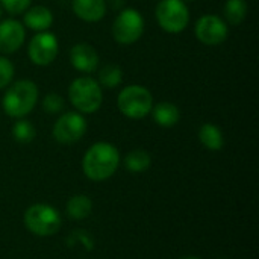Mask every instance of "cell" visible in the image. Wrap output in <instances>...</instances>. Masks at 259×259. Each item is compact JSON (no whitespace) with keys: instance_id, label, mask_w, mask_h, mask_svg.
Instances as JSON below:
<instances>
[{"instance_id":"obj_1","label":"cell","mask_w":259,"mask_h":259,"mask_svg":"<svg viewBox=\"0 0 259 259\" xmlns=\"http://www.w3.org/2000/svg\"><path fill=\"white\" fill-rule=\"evenodd\" d=\"M120 165L118 149L106 141L94 143L83 155L82 170L90 181L102 182L109 179Z\"/></svg>"},{"instance_id":"obj_2","label":"cell","mask_w":259,"mask_h":259,"mask_svg":"<svg viewBox=\"0 0 259 259\" xmlns=\"http://www.w3.org/2000/svg\"><path fill=\"white\" fill-rule=\"evenodd\" d=\"M38 102V87L33 80L20 79L6 87L2 99V108L11 118H24Z\"/></svg>"},{"instance_id":"obj_3","label":"cell","mask_w":259,"mask_h":259,"mask_svg":"<svg viewBox=\"0 0 259 259\" xmlns=\"http://www.w3.org/2000/svg\"><path fill=\"white\" fill-rule=\"evenodd\" d=\"M68 99L80 114H94L103 103V93L99 82L90 76L76 77L68 87Z\"/></svg>"},{"instance_id":"obj_4","label":"cell","mask_w":259,"mask_h":259,"mask_svg":"<svg viewBox=\"0 0 259 259\" xmlns=\"http://www.w3.org/2000/svg\"><path fill=\"white\" fill-rule=\"evenodd\" d=\"M118 111L132 120L147 117L153 108V96L143 85H127L117 97Z\"/></svg>"},{"instance_id":"obj_5","label":"cell","mask_w":259,"mask_h":259,"mask_svg":"<svg viewBox=\"0 0 259 259\" xmlns=\"http://www.w3.org/2000/svg\"><path fill=\"white\" fill-rule=\"evenodd\" d=\"M24 226L38 237H50L56 234L61 228V214L56 208L36 203L26 209L24 212Z\"/></svg>"},{"instance_id":"obj_6","label":"cell","mask_w":259,"mask_h":259,"mask_svg":"<svg viewBox=\"0 0 259 259\" xmlns=\"http://www.w3.org/2000/svg\"><path fill=\"white\" fill-rule=\"evenodd\" d=\"M159 27L168 33H179L190 23V9L184 0H159L155 8Z\"/></svg>"},{"instance_id":"obj_7","label":"cell","mask_w":259,"mask_h":259,"mask_svg":"<svg viewBox=\"0 0 259 259\" xmlns=\"http://www.w3.org/2000/svg\"><path fill=\"white\" fill-rule=\"evenodd\" d=\"M144 33V17L134 8H124L118 12L112 24V36L118 44L129 46L137 42Z\"/></svg>"},{"instance_id":"obj_8","label":"cell","mask_w":259,"mask_h":259,"mask_svg":"<svg viewBox=\"0 0 259 259\" xmlns=\"http://www.w3.org/2000/svg\"><path fill=\"white\" fill-rule=\"evenodd\" d=\"M87 120L80 112H65L62 114L53 124V138L59 143V144H74L77 141L82 140V137L87 132Z\"/></svg>"},{"instance_id":"obj_9","label":"cell","mask_w":259,"mask_h":259,"mask_svg":"<svg viewBox=\"0 0 259 259\" xmlns=\"http://www.w3.org/2000/svg\"><path fill=\"white\" fill-rule=\"evenodd\" d=\"M59 52V41L55 33L52 32H38L35 33L27 46V56L29 59L38 67L50 65Z\"/></svg>"},{"instance_id":"obj_10","label":"cell","mask_w":259,"mask_h":259,"mask_svg":"<svg viewBox=\"0 0 259 259\" xmlns=\"http://www.w3.org/2000/svg\"><path fill=\"white\" fill-rule=\"evenodd\" d=\"M194 35L205 46H219L228 39L229 27L222 17L206 14L196 21Z\"/></svg>"},{"instance_id":"obj_11","label":"cell","mask_w":259,"mask_h":259,"mask_svg":"<svg viewBox=\"0 0 259 259\" xmlns=\"http://www.w3.org/2000/svg\"><path fill=\"white\" fill-rule=\"evenodd\" d=\"M26 39V27L15 18L0 20V53H15Z\"/></svg>"},{"instance_id":"obj_12","label":"cell","mask_w":259,"mask_h":259,"mask_svg":"<svg viewBox=\"0 0 259 259\" xmlns=\"http://www.w3.org/2000/svg\"><path fill=\"white\" fill-rule=\"evenodd\" d=\"M70 62L74 67V70L90 74L99 70L100 58L91 44L77 42L70 49Z\"/></svg>"},{"instance_id":"obj_13","label":"cell","mask_w":259,"mask_h":259,"mask_svg":"<svg viewBox=\"0 0 259 259\" xmlns=\"http://www.w3.org/2000/svg\"><path fill=\"white\" fill-rule=\"evenodd\" d=\"M71 9L82 21L97 23L106 15L108 5L106 0H71Z\"/></svg>"},{"instance_id":"obj_14","label":"cell","mask_w":259,"mask_h":259,"mask_svg":"<svg viewBox=\"0 0 259 259\" xmlns=\"http://www.w3.org/2000/svg\"><path fill=\"white\" fill-rule=\"evenodd\" d=\"M24 27L35 32H46L53 24V12L47 6H32L23 12Z\"/></svg>"},{"instance_id":"obj_15","label":"cell","mask_w":259,"mask_h":259,"mask_svg":"<svg viewBox=\"0 0 259 259\" xmlns=\"http://www.w3.org/2000/svg\"><path fill=\"white\" fill-rule=\"evenodd\" d=\"M152 117L161 127H173L181 120L179 108L171 102H159L152 108Z\"/></svg>"},{"instance_id":"obj_16","label":"cell","mask_w":259,"mask_h":259,"mask_svg":"<svg viewBox=\"0 0 259 259\" xmlns=\"http://www.w3.org/2000/svg\"><path fill=\"white\" fill-rule=\"evenodd\" d=\"M199 140L203 144L205 149L217 152L223 149L225 144V138H223V132L219 126L212 124V123H205L202 124V127L199 129Z\"/></svg>"},{"instance_id":"obj_17","label":"cell","mask_w":259,"mask_h":259,"mask_svg":"<svg viewBox=\"0 0 259 259\" xmlns=\"http://www.w3.org/2000/svg\"><path fill=\"white\" fill-rule=\"evenodd\" d=\"M93 211V202L85 194H76L67 202V214L74 220L87 219Z\"/></svg>"},{"instance_id":"obj_18","label":"cell","mask_w":259,"mask_h":259,"mask_svg":"<svg viewBox=\"0 0 259 259\" xmlns=\"http://www.w3.org/2000/svg\"><path fill=\"white\" fill-rule=\"evenodd\" d=\"M97 82H99L100 87H105V88H109V90L117 88L123 82V70L115 64H106L99 70Z\"/></svg>"},{"instance_id":"obj_19","label":"cell","mask_w":259,"mask_h":259,"mask_svg":"<svg viewBox=\"0 0 259 259\" xmlns=\"http://www.w3.org/2000/svg\"><path fill=\"white\" fill-rule=\"evenodd\" d=\"M225 18L232 26H240L247 17V2L246 0H226L225 3Z\"/></svg>"},{"instance_id":"obj_20","label":"cell","mask_w":259,"mask_h":259,"mask_svg":"<svg viewBox=\"0 0 259 259\" xmlns=\"http://www.w3.org/2000/svg\"><path fill=\"white\" fill-rule=\"evenodd\" d=\"M150 164H152V158L143 149H135L129 152L124 158V167L132 173H143L150 167Z\"/></svg>"},{"instance_id":"obj_21","label":"cell","mask_w":259,"mask_h":259,"mask_svg":"<svg viewBox=\"0 0 259 259\" xmlns=\"http://www.w3.org/2000/svg\"><path fill=\"white\" fill-rule=\"evenodd\" d=\"M11 134H12V138L20 143V144H29L35 140V135H36V129L35 126L26 120V118H18L14 124H12V129H11Z\"/></svg>"},{"instance_id":"obj_22","label":"cell","mask_w":259,"mask_h":259,"mask_svg":"<svg viewBox=\"0 0 259 259\" xmlns=\"http://www.w3.org/2000/svg\"><path fill=\"white\" fill-rule=\"evenodd\" d=\"M65 106L64 97L58 93H49L42 99V108L47 114H59Z\"/></svg>"},{"instance_id":"obj_23","label":"cell","mask_w":259,"mask_h":259,"mask_svg":"<svg viewBox=\"0 0 259 259\" xmlns=\"http://www.w3.org/2000/svg\"><path fill=\"white\" fill-rule=\"evenodd\" d=\"M14 64L6 56H0V90H5L8 85H11L14 80Z\"/></svg>"},{"instance_id":"obj_24","label":"cell","mask_w":259,"mask_h":259,"mask_svg":"<svg viewBox=\"0 0 259 259\" xmlns=\"http://www.w3.org/2000/svg\"><path fill=\"white\" fill-rule=\"evenodd\" d=\"M32 0H0L2 9L9 12L11 15L23 14L27 8H30Z\"/></svg>"},{"instance_id":"obj_25","label":"cell","mask_w":259,"mask_h":259,"mask_svg":"<svg viewBox=\"0 0 259 259\" xmlns=\"http://www.w3.org/2000/svg\"><path fill=\"white\" fill-rule=\"evenodd\" d=\"M179 259H200V258H197V256H182V258H179Z\"/></svg>"},{"instance_id":"obj_26","label":"cell","mask_w":259,"mask_h":259,"mask_svg":"<svg viewBox=\"0 0 259 259\" xmlns=\"http://www.w3.org/2000/svg\"><path fill=\"white\" fill-rule=\"evenodd\" d=\"M2 11H3V9H2V6H0V20H2Z\"/></svg>"},{"instance_id":"obj_27","label":"cell","mask_w":259,"mask_h":259,"mask_svg":"<svg viewBox=\"0 0 259 259\" xmlns=\"http://www.w3.org/2000/svg\"><path fill=\"white\" fill-rule=\"evenodd\" d=\"M184 2H185V3H187V2H193V0H184Z\"/></svg>"}]
</instances>
